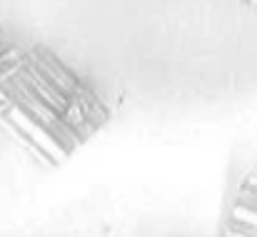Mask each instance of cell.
I'll list each match as a JSON object with an SVG mask.
<instances>
[{
	"label": "cell",
	"mask_w": 257,
	"mask_h": 237,
	"mask_svg": "<svg viewBox=\"0 0 257 237\" xmlns=\"http://www.w3.org/2000/svg\"><path fill=\"white\" fill-rule=\"evenodd\" d=\"M112 117V105L48 45L13 43L0 68V130L43 167H58Z\"/></svg>",
	"instance_id": "6da1fadb"
},
{
	"label": "cell",
	"mask_w": 257,
	"mask_h": 237,
	"mask_svg": "<svg viewBox=\"0 0 257 237\" xmlns=\"http://www.w3.org/2000/svg\"><path fill=\"white\" fill-rule=\"evenodd\" d=\"M220 237H257V172H250L235 187Z\"/></svg>",
	"instance_id": "7a4b0ae2"
},
{
	"label": "cell",
	"mask_w": 257,
	"mask_h": 237,
	"mask_svg": "<svg viewBox=\"0 0 257 237\" xmlns=\"http://www.w3.org/2000/svg\"><path fill=\"white\" fill-rule=\"evenodd\" d=\"M10 48H13V40L5 35V30H3V25H0V68H3V63H5Z\"/></svg>",
	"instance_id": "3957f363"
},
{
	"label": "cell",
	"mask_w": 257,
	"mask_h": 237,
	"mask_svg": "<svg viewBox=\"0 0 257 237\" xmlns=\"http://www.w3.org/2000/svg\"><path fill=\"white\" fill-rule=\"evenodd\" d=\"M245 5H252V8H257V0H242Z\"/></svg>",
	"instance_id": "277c9868"
}]
</instances>
